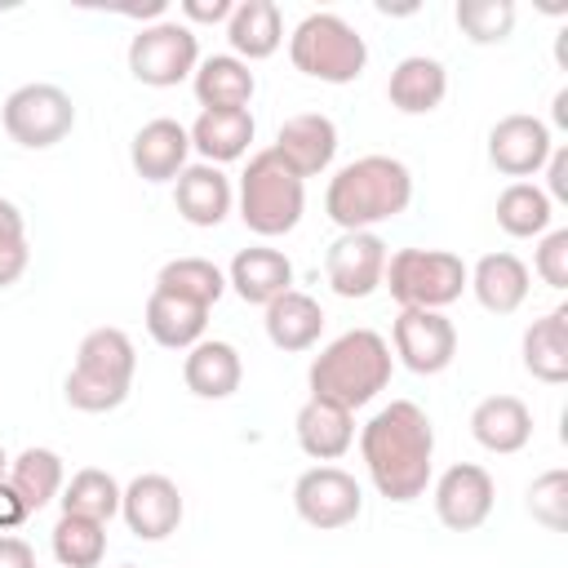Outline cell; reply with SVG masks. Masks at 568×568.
I'll use <instances>...</instances> for the list:
<instances>
[{"instance_id": "obj_39", "label": "cell", "mask_w": 568, "mask_h": 568, "mask_svg": "<svg viewBox=\"0 0 568 568\" xmlns=\"http://www.w3.org/2000/svg\"><path fill=\"white\" fill-rule=\"evenodd\" d=\"M546 200L568 204V146H555L546 160Z\"/></svg>"}, {"instance_id": "obj_16", "label": "cell", "mask_w": 568, "mask_h": 568, "mask_svg": "<svg viewBox=\"0 0 568 568\" xmlns=\"http://www.w3.org/2000/svg\"><path fill=\"white\" fill-rule=\"evenodd\" d=\"M271 151H275L280 164H284L288 173H297L302 182H306V178H320V173L333 164V155H337V124H333L328 115H320V111L288 115V120L280 124Z\"/></svg>"}, {"instance_id": "obj_35", "label": "cell", "mask_w": 568, "mask_h": 568, "mask_svg": "<svg viewBox=\"0 0 568 568\" xmlns=\"http://www.w3.org/2000/svg\"><path fill=\"white\" fill-rule=\"evenodd\" d=\"M53 559L62 568H98L106 559V524L62 515L53 524Z\"/></svg>"}, {"instance_id": "obj_47", "label": "cell", "mask_w": 568, "mask_h": 568, "mask_svg": "<svg viewBox=\"0 0 568 568\" xmlns=\"http://www.w3.org/2000/svg\"><path fill=\"white\" fill-rule=\"evenodd\" d=\"M120 568H133V564H120Z\"/></svg>"}, {"instance_id": "obj_20", "label": "cell", "mask_w": 568, "mask_h": 568, "mask_svg": "<svg viewBox=\"0 0 568 568\" xmlns=\"http://www.w3.org/2000/svg\"><path fill=\"white\" fill-rule=\"evenodd\" d=\"M182 382L200 399H231L244 382V359L222 337H200L182 359Z\"/></svg>"}, {"instance_id": "obj_14", "label": "cell", "mask_w": 568, "mask_h": 568, "mask_svg": "<svg viewBox=\"0 0 568 568\" xmlns=\"http://www.w3.org/2000/svg\"><path fill=\"white\" fill-rule=\"evenodd\" d=\"M493 501H497V484L475 462H457L435 479V515L453 532H475L493 515Z\"/></svg>"}, {"instance_id": "obj_12", "label": "cell", "mask_w": 568, "mask_h": 568, "mask_svg": "<svg viewBox=\"0 0 568 568\" xmlns=\"http://www.w3.org/2000/svg\"><path fill=\"white\" fill-rule=\"evenodd\" d=\"M386 240L373 235V231H342L328 253H324V275H328V288L337 297H368L382 288V275H386Z\"/></svg>"}, {"instance_id": "obj_37", "label": "cell", "mask_w": 568, "mask_h": 568, "mask_svg": "<svg viewBox=\"0 0 568 568\" xmlns=\"http://www.w3.org/2000/svg\"><path fill=\"white\" fill-rule=\"evenodd\" d=\"M528 515L550 532L568 528V470H546L528 484Z\"/></svg>"}, {"instance_id": "obj_7", "label": "cell", "mask_w": 568, "mask_h": 568, "mask_svg": "<svg viewBox=\"0 0 568 568\" xmlns=\"http://www.w3.org/2000/svg\"><path fill=\"white\" fill-rule=\"evenodd\" d=\"M466 262L448 248H395L386 257V275L382 288H390V297L417 311H444L462 297L466 288Z\"/></svg>"}, {"instance_id": "obj_33", "label": "cell", "mask_w": 568, "mask_h": 568, "mask_svg": "<svg viewBox=\"0 0 568 568\" xmlns=\"http://www.w3.org/2000/svg\"><path fill=\"white\" fill-rule=\"evenodd\" d=\"M550 217H555V204L546 200V191L537 182H510L497 195V226L506 235H515V240L546 235L550 231Z\"/></svg>"}, {"instance_id": "obj_1", "label": "cell", "mask_w": 568, "mask_h": 568, "mask_svg": "<svg viewBox=\"0 0 568 568\" xmlns=\"http://www.w3.org/2000/svg\"><path fill=\"white\" fill-rule=\"evenodd\" d=\"M359 457L386 501H417L435 462V426L426 408L413 399H390L377 408L359 430Z\"/></svg>"}, {"instance_id": "obj_19", "label": "cell", "mask_w": 568, "mask_h": 568, "mask_svg": "<svg viewBox=\"0 0 568 568\" xmlns=\"http://www.w3.org/2000/svg\"><path fill=\"white\" fill-rule=\"evenodd\" d=\"M466 288L475 293V302L493 315H515L532 288L528 266L515 253H484L470 271H466Z\"/></svg>"}, {"instance_id": "obj_22", "label": "cell", "mask_w": 568, "mask_h": 568, "mask_svg": "<svg viewBox=\"0 0 568 568\" xmlns=\"http://www.w3.org/2000/svg\"><path fill=\"white\" fill-rule=\"evenodd\" d=\"M470 435H475L479 448H488L497 457H510L532 439V413L519 395H488L470 413Z\"/></svg>"}, {"instance_id": "obj_13", "label": "cell", "mask_w": 568, "mask_h": 568, "mask_svg": "<svg viewBox=\"0 0 568 568\" xmlns=\"http://www.w3.org/2000/svg\"><path fill=\"white\" fill-rule=\"evenodd\" d=\"M550 151H555L550 129H546V120H537V115L515 111V115H501V120L488 129V164H493L497 173L515 178V182L541 173L546 160H550Z\"/></svg>"}, {"instance_id": "obj_25", "label": "cell", "mask_w": 568, "mask_h": 568, "mask_svg": "<svg viewBox=\"0 0 568 568\" xmlns=\"http://www.w3.org/2000/svg\"><path fill=\"white\" fill-rule=\"evenodd\" d=\"M262 324H266V337H271L275 351L297 355V351H311L320 342V333H324V306L311 293L288 288L275 302H266V320Z\"/></svg>"}, {"instance_id": "obj_8", "label": "cell", "mask_w": 568, "mask_h": 568, "mask_svg": "<svg viewBox=\"0 0 568 568\" xmlns=\"http://www.w3.org/2000/svg\"><path fill=\"white\" fill-rule=\"evenodd\" d=\"M195 67H200V40L186 22L160 18L129 40V71L138 84L173 89V84L191 80Z\"/></svg>"}, {"instance_id": "obj_9", "label": "cell", "mask_w": 568, "mask_h": 568, "mask_svg": "<svg viewBox=\"0 0 568 568\" xmlns=\"http://www.w3.org/2000/svg\"><path fill=\"white\" fill-rule=\"evenodd\" d=\"M4 133L27 151H49L75 129V102L58 84H18L4 98Z\"/></svg>"}, {"instance_id": "obj_5", "label": "cell", "mask_w": 568, "mask_h": 568, "mask_svg": "<svg viewBox=\"0 0 568 568\" xmlns=\"http://www.w3.org/2000/svg\"><path fill=\"white\" fill-rule=\"evenodd\" d=\"M302 209H306V182L288 173L271 146L253 151L240 173V222L253 235L275 240L302 222Z\"/></svg>"}, {"instance_id": "obj_17", "label": "cell", "mask_w": 568, "mask_h": 568, "mask_svg": "<svg viewBox=\"0 0 568 568\" xmlns=\"http://www.w3.org/2000/svg\"><path fill=\"white\" fill-rule=\"evenodd\" d=\"M186 155H191V133L169 115L146 120L129 142V160L146 182H173L186 169Z\"/></svg>"}, {"instance_id": "obj_3", "label": "cell", "mask_w": 568, "mask_h": 568, "mask_svg": "<svg viewBox=\"0 0 568 568\" xmlns=\"http://www.w3.org/2000/svg\"><path fill=\"white\" fill-rule=\"evenodd\" d=\"M390 368H395V355H390V342L373 328H346L342 337H333L315 359H311V395L315 399H328L346 413L364 408L377 390H386L390 382Z\"/></svg>"}, {"instance_id": "obj_46", "label": "cell", "mask_w": 568, "mask_h": 568, "mask_svg": "<svg viewBox=\"0 0 568 568\" xmlns=\"http://www.w3.org/2000/svg\"><path fill=\"white\" fill-rule=\"evenodd\" d=\"M9 475V457H4V444H0V479Z\"/></svg>"}, {"instance_id": "obj_44", "label": "cell", "mask_w": 568, "mask_h": 568, "mask_svg": "<svg viewBox=\"0 0 568 568\" xmlns=\"http://www.w3.org/2000/svg\"><path fill=\"white\" fill-rule=\"evenodd\" d=\"M18 240H27V217L13 200L0 195V244H18Z\"/></svg>"}, {"instance_id": "obj_34", "label": "cell", "mask_w": 568, "mask_h": 568, "mask_svg": "<svg viewBox=\"0 0 568 568\" xmlns=\"http://www.w3.org/2000/svg\"><path fill=\"white\" fill-rule=\"evenodd\" d=\"M155 288H164L173 297H186V302H200V306L213 311V302L226 293V275L209 257H173V262L160 266Z\"/></svg>"}, {"instance_id": "obj_31", "label": "cell", "mask_w": 568, "mask_h": 568, "mask_svg": "<svg viewBox=\"0 0 568 568\" xmlns=\"http://www.w3.org/2000/svg\"><path fill=\"white\" fill-rule=\"evenodd\" d=\"M4 479L13 484V493L22 497V506L36 515L40 506H49V501L62 493L67 466H62V457H58L53 448H22V453L9 462V475H4Z\"/></svg>"}, {"instance_id": "obj_27", "label": "cell", "mask_w": 568, "mask_h": 568, "mask_svg": "<svg viewBox=\"0 0 568 568\" xmlns=\"http://www.w3.org/2000/svg\"><path fill=\"white\" fill-rule=\"evenodd\" d=\"M293 430H297L302 453L315 457V462H337L355 444V417L346 408L328 404V399H315V395L297 408Z\"/></svg>"}, {"instance_id": "obj_29", "label": "cell", "mask_w": 568, "mask_h": 568, "mask_svg": "<svg viewBox=\"0 0 568 568\" xmlns=\"http://www.w3.org/2000/svg\"><path fill=\"white\" fill-rule=\"evenodd\" d=\"M186 133H191V151H200L204 164L222 169V164H231L248 151L257 124H253L248 111H200Z\"/></svg>"}, {"instance_id": "obj_24", "label": "cell", "mask_w": 568, "mask_h": 568, "mask_svg": "<svg viewBox=\"0 0 568 568\" xmlns=\"http://www.w3.org/2000/svg\"><path fill=\"white\" fill-rule=\"evenodd\" d=\"M386 98L399 115H430L444 98H448V71L439 58H426V53H413V58H399L390 80H386Z\"/></svg>"}, {"instance_id": "obj_26", "label": "cell", "mask_w": 568, "mask_h": 568, "mask_svg": "<svg viewBox=\"0 0 568 568\" xmlns=\"http://www.w3.org/2000/svg\"><path fill=\"white\" fill-rule=\"evenodd\" d=\"M226 40L240 62H262L284 44V18L275 0H240L226 18Z\"/></svg>"}, {"instance_id": "obj_36", "label": "cell", "mask_w": 568, "mask_h": 568, "mask_svg": "<svg viewBox=\"0 0 568 568\" xmlns=\"http://www.w3.org/2000/svg\"><path fill=\"white\" fill-rule=\"evenodd\" d=\"M453 18L470 44H501L515 31V4L510 0H457Z\"/></svg>"}, {"instance_id": "obj_42", "label": "cell", "mask_w": 568, "mask_h": 568, "mask_svg": "<svg viewBox=\"0 0 568 568\" xmlns=\"http://www.w3.org/2000/svg\"><path fill=\"white\" fill-rule=\"evenodd\" d=\"M0 568H36L31 541H22L13 532H0Z\"/></svg>"}, {"instance_id": "obj_45", "label": "cell", "mask_w": 568, "mask_h": 568, "mask_svg": "<svg viewBox=\"0 0 568 568\" xmlns=\"http://www.w3.org/2000/svg\"><path fill=\"white\" fill-rule=\"evenodd\" d=\"M555 124H559V129H568V89H559V93H555Z\"/></svg>"}, {"instance_id": "obj_21", "label": "cell", "mask_w": 568, "mask_h": 568, "mask_svg": "<svg viewBox=\"0 0 568 568\" xmlns=\"http://www.w3.org/2000/svg\"><path fill=\"white\" fill-rule=\"evenodd\" d=\"M226 288H235V297L248 302V306H266V302H275L280 293L293 288V262L280 248H266V244L240 248L231 271H226Z\"/></svg>"}, {"instance_id": "obj_32", "label": "cell", "mask_w": 568, "mask_h": 568, "mask_svg": "<svg viewBox=\"0 0 568 568\" xmlns=\"http://www.w3.org/2000/svg\"><path fill=\"white\" fill-rule=\"evenodd\" d=\"M120 493H124V488L115 484L111 470L84 466V470H75V475L62 484L58 501H62V515H80V519L106 524L111 515H120Z\"/></svg>"}, {"instance_id": "obj_23", "label": "cell", "mask_w": 568, "mask_h": 568, "mask_svg": "<svg viewBox=\"0 0 568 568\" xmlns=\"http://www.w3.org/2000/svg\"><path fill=\"white\" fill-rule=\"evenodd\" d=\"M191 89L204 111H248L257 80L248 71V62H240L235 53H213V58H200Z\"/></svg>"}, {"instance_id": "obj_15", "label": "cell", "mask_w": 568, "mask_h": 568, "mask_svg": "<svg viewBox=\"0 0 568 568\" xmlns=\"http://www.w3.org/2000/svg\"><path fill=\"white\" fill-rule=\"evenodd\" d=\"M182 510L186 506H182L178 484L169 475H155V470L129 479V488L120 493V515H124L129 532L142 541H164L169 532H178Z\"/></svg>"}, {"instance_id": "obj_10", "label": "cell", "mask_w": 568, "mask_h": 568, "mask_svg": "<svg viewBox=\"0 0 568 568\" xmlns=\"http://www.w3.org/2000/svg\"><path fill=\"white\" fill-rule=\"evenodd\" d=\"M293 506H297L302 524H311L320 532H337V528L359 519L364 493H359L351 470H342V466H311L293 484Z\"/></svg>"}, {"instance_id": "obj_41", "label": "cell", "mask_w": 568, "mask_h": 568, "mask_svg": "<svg viewBox=\"0 0 568 568\" xmlns=\"http://www.w3.org/2000/svg\"><path fill=\"white\" fill-rule=\"evenodd\" d=\"M231 0H182V18H186V27L191 22H226L231 18Z\"/></svg>"}, {"instance_id": "obj_40", "label": "cell", "mask_w": 568, "mask_h": 568, "mask_svg": "<svg viewBox=\"0 0 568 568\" xmlns=\"http://www.w3.org/2000/svg\"><path fill=\"white\" fill-rule=\"evenodd\" d=\"M27 266H31V248H27V240H18V244H0V288L18 284V280L27 275Z\"/></svg>"}, {"instance_id": "obj_2", "label": "cell", "mask_w": 568, "mask_h": 568, "mask_svg": "<svg viewBox=\"0 0 568 568\" xmlns=\"http://www.w3.org/2000/svg\"><path fill=\"white\" fill-rule=\"evenodd\" d=\"M413 204V173L395 155H359L342 164L324 191V213L342 231H373Z\"/></svg>"}, {"instance_id": "obj_18", "label": "cell", "mask_w": 568, "mask_h": 568, "mask_svg": "<svg viewBox=\"0 0 568 568\" xmlns=\"http://www.w3.org/2000/svg\"><path fill=\"white\" fill-rule=\"evenodd\" d=\"M235 204V191H231V178L217 169V164H186L178 178H173V209L191 222V226H217Z\"/></svg>"}, {"instance_id": "obj_11", "label": "cell", "mask_w": 568, "mask_h": 568, "mask_svg": "<svg viewBox=\"0 0 568 568\" xmlns=\"http://www.w3.org/2000/svg\"><path fill=\"white\" fill-rule=\"evenodd\" d=\"M390 346H395L404 368H413L417 377H435L457 355V328H453V320L444 311L404 306L395 315V324H390Z\"/></svg>"}, {"instance_id": "obj_28", "label": "cell", "mask_w": 568, "mask_h": 568, "mask_svg": "<svg viewBox=\"0 0 568 568\" xmlns=\"http://www.w3.org/2000/svg\"><path fill=\"white\" fill-rule=\"evenodd\" d=\"M204 324H209V306L186 302V297H173L164 288H151V297H146V333H151L155 346H164V351H191L204 337Z\"/></svg>"}, {"instance_id": "obj_6", "label": "cell", "mask_w": 568, "mask_h": 568, "mask_svg": "<svg viewBox=\"0 0 568 568\" xmlns=\"http://www.w3.org/2000/svg\"><path fill=\"white\" fill-rule=\"evenodd\" d=\"M288 58H293V67L302 75H311L320 84H351L368 67V44L346 18L320 9V13H306L293 27Z\"/></svg>"}, {"instance_id": "obj_30", "label": "cell", "mask_w": 568, "mask_h": 568, "mask_svg": "<svg viewBox=\"0 0 568 568\" xmlns=\"http://www.w3.org/2000/svg\"><path fill=\"white\" fill-rule=\"evenodd\" d=\"M524 368L546 386L568 382V311L564 306L546 311L524 328Z\"/></svg>"}, {"instance_id": "obj_43", "label": "cell", "mask_w": 568, "mask_h": 568, "mask_svg": "<svg viewBox=\"0 0 568 568\" xmlns=\"http://www.w3.org/2000/svg\"><path fill=\"white\" fill-rule=\"evenodd\" d=\"M27 515H31V510L22 506V497L13 493V484H9V479H0V532L18 528V524H22Z\"/></svg>"}, {"instance_id": "obj_4", "label": "cell", "mask_w": 568, "mask_h": 568, "mask_svg": "<svg viewBox=\"0 0 568 568\" xmlns=\"http://www.w3.org/2000/svg\"><path fill=\"white\" fill-rule=\"evenodd\" d=\"M133 373H138L133 337L115 324H102L84 333V342L75 346V364L62 382V395L75 413H111L129 399Z\"/></svg>"}, {"instance_id": "obj_38", "label": "cell", "mask_w": 568, "mask_h": 568, "mask_svg": "<svg viewBox=\"0 0 568 568\" xmlns=\"http://www.w3.org/2000/svg\"><path fill=\"white\" fill-rule=\"evenodd\" d=\"M532 271L550 284V288H568V226L546 231L537 253H532Z\"/></svg>"}]
</instances>
